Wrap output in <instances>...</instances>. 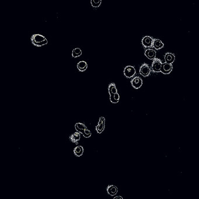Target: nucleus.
Wrapping results in <instances>:
<instances>
[{"label":"nucleus","instance_id":"1","mask_svg":"<svg viewBox=\"0 0 199 199\" xmlns=\"http://www.w3.org/2000/svg\"><path fill=\"white\" fill-rule=\"evenodd\" d=\"M31 39L32 43L35 46L42 47L48 43L46 38L40 34H34Z\"/></svg>","mask_w":199,"mask_h":199},{"label":"nucleus","instance_id":"2","mask_svg":"<svg viewBox=\"0 0 199 199\" xmlns=\"http://www.w3.org/2000/svg\"><path fill=\"white\" fill-rule=\"evenodd\" d=\"M123 73L126 78H133L135 75V74L136 73V70L133 66L127 65L124 69Z\"/></svg>","mask_w":199,"mask_h":199},{"label":"nucleus","instance_id":"3","mask_svg":"<svg viewBox=\"0 0 199 199\" xmlns=\"http://www.w3.org/2000/svg\"><path fill=\"white\" fill-rule=\"evenodd\" d=\"M162 63L161 60L158 58H155L153 60V63L151 65V69L154 73L161 72L162 67Z\"/></svg>","mask_w":199,"mask_h":199},{"label":"nucleus","instance_id":"4","mask_svg":"<svg viewBox=\"0 0 199 199\" xmlns=\"http://www.w3.org/2000/svg\"><path fill=\"white\" fill-rule=\"evenodd\" d=\"M154 38L149 36H145L142 39L141 43L143 45L144 47L148 49L153 47V42H154Z\"/></svg>","mask_w":199,"mask_h":199},{"label":"nucleus","instance_id":"5","mask_svg":"<svg viewBox=\"0 0 199 199\" xmlns=\"http://www.w3.org/2000/svg\"><path fill=\"white\" fill-rule=\"evenodd\" d=\"M151 71V69L147 63H144L140 68V74L144 77L149 76Z\"/></svg>","mask_w":199,"mask_h":199},{"label":"nucleus","instance_id":"6","mask_svg":"<svg viewBox=\"0 0 199 199\" xmlns=\"http://www.w3.org/2000/svg\"><path fill=\"white\" fill-rule=\"evenodd\" d=\"M143 79L139 77H135L131 80V83L133 88L139 89L143 85Z\"/></svg>","mask_w":199,"mask_h":199},{"label":"nucleus","instance_id":"7","mask_svg":"<svg viewBox=\"0 0 199 199\" xmlns=\"http://www.w3.org/2000/svg\"><path fill=\"white\" fill-rule=\"evenodd\" d=\"M172 69H173L172 64L165 62L162 63L161 72L163 74H169L171 73Z\"/></svg>","mask_w":199,"mask_h":199},{"label":"nucleus","instance_id":"8","mask_svg":"<svg viewBox=\"0 0 199 199\" xmlns=\"http://www.w3.org/2000/svg\"><path fill=\"white\" fill-rule=\"evenodd\" d=\"M105 119L103 117H101L99 119L97 125L96 126V130L98 134H101L105 129Z\"/></svg>","mask_w":199,"mask_h":199},{"label":"nucleus","instance_id":"9","mask_svg":"<svg viewBox=\"0 0 199 199\" xmlns=\"http://www.w3.org/2000/svg\"><path fill=\"white\" fill-rule=\"evenodd\" d=\"M145 56H146L149 60H154L156 58L157 56V51L155 50H153L151 48L147 49L145 51Z\"/></svg>","mask_w":199,"mask_h":199},{"label":"nucleus","instance_id":"10","mask_svg":"<svg viewBox=\"0 0 199 199\" xmlns=\"http://www.w3.org/2000/svg\"><path fill=\"white\" fill-rule=\"evenodd\" d=\"M164 60L166 63L172 64L175 61V56L172 53L167 52L164 56Z\"/></svg>","mask_w":199,"mask_h":199},{"label":"nucleus","instance_id":"11","mask_svg":"<svg viewBox=\"0 0 199 199\" xmlns=\"http://www.w3.org/2000/svg\"><path fill=\"white\" fill-rule=\"evenodd\" d=\"M163 46H164V44L161 40L158 39H154L153 47H154L155 50H159L162 49Z\"/></svg>","mask_w":199,"mask_h":199},{"label":"nucleus","instance_id":"12","mask_svg":"<svg viewBox=\"0 0 199 199\" xmlns=\"http://www.w3.org/2000/svg\"><path fill=\"white\" fill-rule=\"evenodd\" d=\"M107 190L109 195L113 196L117 194L118 192V189L115 185H109L107 187Z\"/></svg>","mask_w":199,"mask_h":199},{"label":"nucleus","instance_id":"13","mask_svg":"<svg viewBox=\"0 0 199 199\" xmlns=\"http://www.w3.org/2000/svg\"><path fill=\"white\" fill-rule=\"evenodd\" d=\"M80 138H81V133L78 131H77L76 133H74V134H72L69 137V140L73 143H75L76 144H77L78 142L80 140Z\"/></svg>","mask_w":199,"mask_h":199},{"label":"nucleus","instance_id":"14","mask_svg":"<svg viewBox=\"0 0 199 199\" xmlns=\"http://www.w3.org/2000/svg\"><path fill=\"white\" fill-rule=\"evenodd\" d=\"M87 68H88V64L86 61H81L77 64V69L81 72H83L86 71Z\"/></svg>","mask_w":199,"mask_h":199},{"label":"nucleus","instance_id":"15","mask_svg":"<svg viewBox=\"0 0 199 199\" xmlns=\"http://www.w3.org/2000/svg\"><path fill=\"white\" fill-rule=\"evenodd\" d=\"M83 153V148L82 146H77L74 149V154L77 157H81Z\"/></svg>","mask_w":199,"mask_h":199},{"label":"nucleus","instance_id":"16","mask_svg":"<svg viewBox=\"0 0 199 199\" xmlns=\"http://www.w3.org/2000/svg\"><path fill=\"white\" fill-rule=\"evenodd\" d=\"M82 53H83V52H82V50H81V49L79 47H77V48L74 49L72 51V56L74 58H77V57H78L79 56H81Z\"/></svg>","mask_w":199,"mask_h":199},{"label":"nucleus","instance_id":"17","mask_svg":"<svg viewBox=\"0 0 199 199\" xmlns=\"http://www.w3.org/2000/svg\"><path fill=\"white\" fill-rule=\"evenodd\" d=\"M108 91L109 93L110 94H115L117 93V89L116 88L115 83H111L108 87Z\"/></svg>","mask_w":199,"mask_h":199},{"label":"nucleus","instance_id":"18","mask_svg":"<svg viewBox=\"0 0 199 199\" xmlns=\"http://www.w3.org/2000/svg\"><path fill=\"white\" fill-rule=\"evenodd\" d=\"M75 129L77 131H78L79 130H85L87 129V126L85 125L83 123H77L75 125Z\"/></svg>","mask_w":199,"mask_h":199},{"label":"nucleus","instance_id":"19","mask_svg":"<svg viewBox=\"0 0 199 199\" xmlns=\"http://www.w3.org/2000/svg\"><path fill=\"white\" fill-rule=\"evenodd\" d=\"M91 4L93 8H98L102 4V0H91Z\"/></svg>","mask_w":199,"mask_h":199},{"label":"nucleus","instance_id":"20","mask_svg":"<svg viewBox=\"0 0 199 199\" xmlns=\"http://www.w3.org/2000/svg\"><path fill=\"white\" fill-rule=\"evenodd\" d=\"M83 135L84 137L85 138H89L91 136V132L90 130H88V129H85L84 130Z\"/></svg>","mask_w":199,"mask_h":199},{"label":"nucleus","instance_id":"21","mask_svg":"<svg viewBox=\"0 0 199 199\" xmlns=\"http://www.w3.org/2000/svg\"><path fill=\"white\" fill-rule=\"evenodd\" d=\"M110 101H111V103H117L119 102V101H116V100L115 99V98H114V94H110Z\"/></svg>","mask_w":199,"mask_h":199},{"label":"nucleus","instance_id":"22","mask_svg":"<svg viewBox=\"0 0 199 199\" xmlns=\"http://www.w3.org/2000/svg\"><path fill=\"white\" fill-rule=\"evenodd\" d=\"M114 98H115V99L116 101H119V99H120V96H119V95L118 93H116L115 94H114Z\"/></svg>","mask_w":199,"mask_h":199},{"label":"nucleus","instance_id":"23","mask_svg":"<svg viewBox=\"0 0 199 199\" xmlns=\"http://www.w3.org/2000/svg\"><path fill=\"white\" fill-rule=\"evenodd\" d=\"M123 199V197H121V196H117V197H115L114 199Z\"/></svg>","mask_w":199,"mask_h":199}]
</instances>
